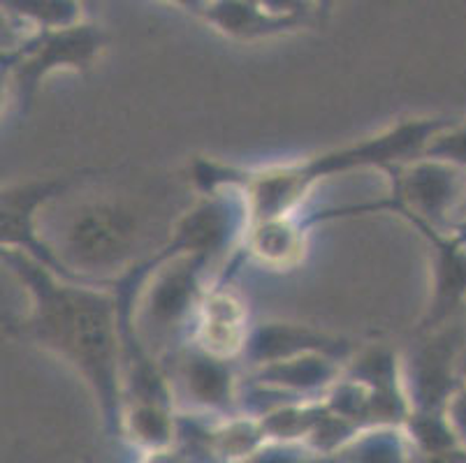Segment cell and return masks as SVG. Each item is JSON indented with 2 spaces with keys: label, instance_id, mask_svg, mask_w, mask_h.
I'll list each match as a JSON object with an SVG mask.
<instances>
[{
  "label": "cell",
  "instance_id": "1",
  "mask_svg": "<svg viewBox=\"0 0 466 463\" xmlns=\"http://www.w3.org/2000/svg\"><path fill=\"white\" fill-rule=\"evenodd\" d=\"M3 265L28 297L24 337L82 376L107 433L124 440V334L114 286L67 280L19 250H3Z\"/></svg>",
  "mask_w": 466,
  "mask_h": 463
},
{
  "label": "cell",
  "instance_id": "2",
  "mask_svg": "<svg viewBox=\"0 0 466 463\" xmlns=\"http://www.w3.org/2000/svg\"><path fill=\"white\" fill-rule=\"evenodd\" d=\"M451 123H455V118H404L371 137L329 148V151L311 156L304 163L299 160V163L262 169H239L202 158L193 163V181L202 190V195L223 188L244 190L251 206L253 223L295 216L307 195L325 178L370 167L388 172V169L415 163L425 156L431 137Z\"/></svg>",
  "mask_w": 466,
  "mask_h": 463
},
{
  "label": "cell",
  "instance_id": "3",
  "mask_svg": "<svg viewBox=\"0 0 466 463\" xmlns=\"http://www.w3.org/2000/svg\"><path fill=\"white\" fill-rule=\"evenodd\" d=\"M211 269L214 267L205 257L167 255L163 250L133 267L137 278L133 327L147 350L172 347L177 352L181 338L190 337L195 317L209 292L207 278Z\"/></svg>",
  "mask_w": 466,
  "mask_h": 463
},
{
  "label": "cell",
  "instance_id": "4",
  "mask_svg": "<svg viewBox=\"0 0 466 463\" xmlns=\"http://www.w3.org/2000/svg\"><path fill=\"white\" fill-rule=\"evenodd\" d=\"M142 229V214L124 199H91L70 211L52 250L75 280L109 286L100 274L128 267Z\"/></svg>",
  "mask_w": 466,
  "mask_h": 463
},
{
  "label": "cell",
  "instance_id": "5",
  "mask_svg": "<svg viewBox=\"0 0 466 463\" xmlns=\"http://www.w3.org/2000/svg\"><path fill=\"white\" fill-rule=\"evenodd\" d=\"M107 45V35L100 25L79 24L75 28L52 33H33L3 51V75L7 88L19 107L28 112L37 88L46 76L56 72L88 70Z\"/></svg>",
  "mask_w": 466,
  "mask_h": 463
},
{
  "label": "cell",
  "instance_id": "6",
  "mask_svg": "<svg viewBox=\"0 0 466 463\" xmlns=\"http://www.w3.org/2000/svg\"><path fill=\"white\" fill-rule=\"evenodd\" d=\"M251 223V206L241 188L202 195L200 202L177 220L163 253L195 255L216 267L247 241Z\"/></svg>",
  "mask_w": 466,
  "mask_h": 463
},
{
  "label": "cell",
  "instance_id": "7",
  "mask_svg": "<svg viewBox=\"0 0 466 463\" xmlns=\"http://www.w3.org/2000/svg\"><path fill=\"white\" fill-rule=\"evenodd\" d=\"M388 172H395L392 195L374 209H385L404 220H420L446 235H455L466 195V172L427 158Z\"/></svg>",
  "mask_w": 466,
  "mask_h": 463
},
{
  "label": "cell",
  "instance_id": "8",
  "mask_svg": "<svg viewBox=\"0 0 466 463\" xmlns=\"http://www.w3.org/2000/svg\"><path fill=\"white\" fill-rule=\"evenodd\" d=\"M188 15L232 40H267L307 28L320 16V3L298 0H177Z\"/></svg>",
  "mask_w": 466,
  "mask_h": 463
},
{
  "label": "cell",
  "instance_id": "9",
  "mask_svg": "<svg viewBox=\"0 0 466 463\" xmlns=\"http://www.w3.org/2000/svg\"><path fill=\"white\" fill-rule=\"evenodd\" d=\"M70 188V178H31L24 184H10L3 188V223H0V248L19 250L42 262L54 274L75 280L58 262L52 248L37 235V220L42 209Z\"/></svg>",
  "mask_w": 466,
  "mask_h": 463
},
{
  "label": "cell",
  "instance_id": "10",
  "mask_svg": "<svg viewBox=\"0 0 466 463\" xmlns=\"http://www.w3.org/2000/svg\"><path fill=\"white\" fill-rule=\"evenodd\" d=\"M177 385L188 413L232 418L239 415V380L232 362L200 350L193 343H184L175 352Z\"/></svg>",
  "mask_w": 466,
  "mask_h": 463
},
{
  "label": "cell",
  "instance_id": "11",
  "mask_svg": "<svg viewBox=\"0 0 466 463\" xmlns=\"http://www.w3.org/2000/svg\"><path fill=\"white\" fill-rule=\"evenodd\" d=\"M431 250V295L422 331H439L466 306V244L420 220H409Z\"/></svg>",
  "mask_w": 466,
  "mask_h": 463
},
{
  "label": "cell",
  "instance_id": "12",
  "mask_svg": "<svg viewBox=\"0 0 466 463\" xmlns=\"http://www.w3.org/2000/svg\"><path fill=\"white\" fill-rule=\"evenodd\" d=\"M304 355H328L349 364L353 346L346 338L332 337L328 331L274 320L253 327L241 359L247 362V371H251V368L288 362V359H298Z\"/></svg>",
  "mask_w": 466,
  "mask_h": 463
},
{
  "label": "cell",
  "instance_id": "13",
  "mask_svg": "<svg viewBox=\"0 0 466 463\" xmlns=\"http://www.w3.org/2000/svg\"><path fill=\"white\" fill-rule=\"evenodd\" d=\"M251 329L248 308L241 297L226 283H214L195 317L188 343L220 359L235 362L247 350Z\"/></svg>",
  "mask_w": 466,
  "mask_h": 463
},
{
  "label": "cell",
  "instance_id": "14",
  "mask_svg": "<svg viewBox=\"0 0 466 463\" xmlns=\"http://www.w3.org/2000/svg\"><path fill=\"white\" fill-rule=\"evenodd\" d=\"M346 364L328 355H304L288 362L267 364L247 371L248 380L279 389L302 401H318L341 380Z\"/></svg>",
  "mask_w": 466,
  "mask_h": 463
},
{
  "label": "cell",
  "instance_id": "15",
  "mask_svg": "<svg viewBox=\"0 0 466 463\" xmlns=\"http://www.w3.org/2000/svg\"><path fill=\"white\" fill-rule=\"evenodd\" d=\"M307 227V218L299 214L253 223L244 241V253L274 269L292 267L304 255Z\"/></svg>",
  "mask_w": 466,
  "mask_h": 463
},
{
  "label": "cell",
  "instance_id": "16",
  "mask_svg": "<svg viewBox=\"0 0 466 463\" xmlns=\"http://www.w3.org/2000/svg\"><path fill=\"white\" fill-rule=\"evenodd\" d=\"M121 436L142 454L175 449L177 410L163 403H128L124 410Z\"/></svg>",
  "mask_w": 466,
  "mask_h": 463
},
{
  "label": "cell",
  "instance_id": "17",
  "mask_svg": "<svg viewBox=\"0 0 466 463\" xmlns=\"http://www.w3.org/2000/svg\"><path fill=\"white\" fill-rule=\"evenodd\" d=\"M325 463H415V449L401 427H371L362 428Z\"/></svg>",
  "mask_w": 466,
  "mask_h": 463
},
{
  "label": "cell",
  "instance_id": "18",
  "mask_svg": "<svg viewBox=\"0 0 466 463\" xmlns=\"http://www.w3.org/2000/svg\"><path fill=\"white\" fill-rule=\"evenodd\" d=\"M3 15L15 21L19 28H26L24 37L33 33L66 31L86 24L84 5L72 0H5Z\"/></svg>",
  "mask_w": 466,
  "mask_h": 463
},
{
  "label": "cell",
  "instance_id": "19",
  "mask_svg": "<svg viewBox=\"0 0 466 463\" xmlns=\"http://www.w3.org/2000/svg\"><path fill=\"white\" fill-rule=\"evenodd\" d=\"M267 440L262 422L248 415L216 419L211 428V454L214 463H247L256 452H260Z\"/></svg>",
  "mask_w": 466,
  "mask_h": 463
},
{
  "label": "cell",
  "instance_id": "20",
  "mask_svg": "<svg viewBox=\"0 0 466 463\" xmlns=\"http://www.w3.org/2000/svg\"><path fill=\"white\" fill-rule=\"evenodd\" d=\"M420 457H446L464 452L446 410H413L401 427Z\"/></svg>",
  "mask_w": 466,
  "mask_h": 463
},
{
  "label": "cell",
  "instance_id": "21",
  "mask_svg": "<svg viewBox=\"0 0 466 463\" xmlns=\"http://www.w3.org/2000/svg\"><path fill=\"white\" fill-rule=\"evenodd\" d=\"M325 410H328V406H325L323 398L299 401L279 408L267 418H262L260 422L269 443H307L316 424L323 419Z\"/></svg>",
  "mask_w": 466,
  "mask_h": 463
},
{
  "label": "cell",
  "instance_id": "22",
  "mask_svg": "<svg viewBox=\"0 0 466 463\" xmlns=\"http://www.w3.org/2000/svg\"><path fill=\"white\" fill-rule=\"evenodd\" d=\"M422 158L466 172V121H455L443 127L441 133H436L427 144Z\"/></svg>",
  "mask_w": 466,
  "mask_h": 463
},
{
  "label": "cell",
  "instance_id": "23",
  "mask_svg": "<svg viewBox=\"0 0 466 463\" xmlns=\"http://www.w3.org/2000/svg\"><path fill=\"white\" fill-rule=\"evenodd\" d=\"M247 463H325L304 443H267Z\"/></svg>",
  "mask_w": 466,
  "mask_h": 463
},
{
  "label": "cell",
  "instance_id": "24",
  "mask_svg": "<svg viewBox=\"0 0 466 463\" xmlns=\"http://www.w3.org/2000/svg\"><path fill=\"white\" fill-rule=\"evenodd\" d=\"M446 415H448V419H451L452 428H455V433H457V438H460L461 448H464V452H466V377L460 388L455 389V394L451 397V401H448Z\"/></svg>",
  "mask_w": 466,
  "mask_h": 463
},
{
  "label": "cell",
  "instance_id": "25",
  "mask_svg": "<svg viewBox=\"0 0 466 463\" xmlns=\"http://www.w3.org/2000/svg\"><path fill=\"white\" fill-rule=\"evenodd\" d=\"M455 237L460 241H464L466 244V195H464V204H461V214H460V227H457Z\"/></svg>",
  "mask_w": 466,
  "mask_h": 463
},
{
  "label": "cell",
  "instance_id": "26",
  "mask_svg": "<svg viewBox=\"0 0 466 463\" xmlns=\"http://www.w3.org/2000/svg\"><path fill=\"white\" fill-rule=\"evenodd\" d=\"M460 373L461 377H466V343L464 347H461V355H460Z\"/></svg>",
  "mask_w": 466,
  "mask_h": 463
}]
</instances>
